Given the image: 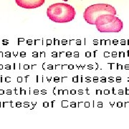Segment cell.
Instances as JSON below:
<instances>
[{"label":"cell","instance_id":"cell-9","mask_svg":"<svg viewBox=\"0 0 129 129\" xmlns=\"http://www.w3.org/2000/svg\"><path fill=\"white\" fill-rule=\"evenodd\" d=\"M52 57H57V52H55V53L53 52L52 53Z\"/></svg>","mask_w":129,"mask_h":129},{"label":"cell","instance_id":"cell-11","mask_svg":"<svg viewBox=\"0 0 129 129\" xmlns=\"http://www.w3.org/2000/svg\"><path fill=\"white\" fill-rule=\"evenodd\" d=\"M71 93H72V94H75V91L74 90H73V91H71Z\"/></svg>","mask_w":129,"mask_h":129},{"label":"cell","instance_id":"cell-10","mask_svg":"<svg viewBox=\"0 0 129 129\" xmlns=\"http://www.w3.org/2000/svg\"><path fill=\"white\" fill-rule=\"evenodd\" d=\"M105 94H109V91L108 90H105Z\"/></svg>","mask_w":129,"mask_h":129},{"label":"cell","instance_id":"cell-13","mask_svg":"<svg viewBox=\"0 0 129 129\" xmlns=\"http://www.w3.org/2000/svg\"><path fill=\"white\" fill-rule=\"evenodd\" d=\"M79 93H80V94H82L83 92H82V91H79Z\"/></svg>","mask_w":129,"mask_h":129},{"label":"cell","instance_id":"cell-8","mask_svg":"<svg viewBox=\"0 0 129 129\" xmlns=\"http://www.w3.org/2000/svg\"><path fill=\"white\" fill-rule=\"evenodd\" d=\"M75 57H79V54H78V52H75Z\"/></svg>","mask_w":129,"mask_h":129},{"label":"cell","instance_id":"cell-1","mask_svg":"<svg viewBox=\"0 0 129 129\" xmlns=\"http://www.w3.org/2000/svg\"><path fill=\"white\" fill-rule=\"evenodd\" d=\"M75 10L71 5L64 3H56L50 6L47 10V15L52 22L66 23L73 20Z\"/></svg>","mask_w":129,"mask_h":129},{"label":"cell","instance_id":"cell-4","mask_svg":"<svg viewBox=\"0 0 129 129\" xmlns=\"http://www.w3.org/2000/svg\"><path fill=\"white\" fill-rule=\"evenodd\" d=\"M45 0H15L17 5L24 9H35L44 5Z\"/></svg>","mask_w":129,"mask_h":129},{"label":"cell","instance_id":"cell-2","mask_svg":"<svg viewBox=\"0 0 129 129\" xmlns=\"http://www.w3.org/2000/svg\"><path fill=\"white\" fill-rule=\"evenodd\" d=\"M97 29L102 33L120 32L123 28V23L115 15L104 14L98 17L95 20Z\"/></svg>","mask_w":129,"mask_h":129},{"label":"cell","instance_id":"cell-6","mask_svg":"<svg viewBox=\"0 0 129 129\" xmlns=\"http://www.w3.org/2000/svg\"><path fill=\"white\" fill-rule=\"evenodd\" d=\"M54 80H55V82H59V81H60V80H59V78H55Z\"/></svg>","mask_w":129,"mask_h":129},{"label":"cell","instance_id":"cell-5","mask_svg":"<svg viewBox=\"0 0 129 129\" xmlns=\"http://www.w3.org/2000/svg\"><path fill=\"white\" fill-rule=\"evenodd\" d=\"M93 81H94V82H95V83H97V82L98 81V78H97V77L94 78H93Z\"/></svg>","mask_w":129,"mask_h":129},{"label":"cell","instance_id":"cell-3","mask_svg":"<svg viewBox=\"0 0 129 129\" xmlns=\"http://www.w3.org/2000/svg\"><path fill=\"white\" fill-rule=\"evenodd\" d=\"M104 14L116 15V10L110 5L96 4L86 8L84 12L83 17L86 22L90 24H95L97 17Z\"/></svg>","mask_w":129,"mask_h":129},{"label":"cell","instance_id":"cell-7","mask_svg":"<svg viewBox=\"0 0 129 129\" xmlns=\"http://www.w3.org/2000/svg\"><path fill=\"white\" fill-rule=\"evenodd\" d=\"M86 57H90V52H86Z\"/></svg>","mask_w":129,"mask_h":129},{"label":"cell","instance_id":"cell-12","mask_svg":"<svg viewBox=\"0 0 129 129\" xmlns=\"http://www.w3.org/2000/svg\"><path fill=\"white\" fill-rule=\"evenodd\" d=\"M42 94H43V93H44V94H46V92H45V91H43V90H42Z\"/></svg>","mask_w":129,"mask_h":129}]
</instances>
